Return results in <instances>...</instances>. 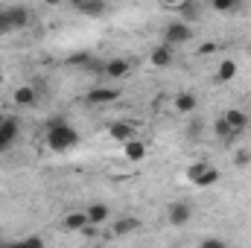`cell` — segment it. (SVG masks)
Returning a JSON list of instances; mask_svg holds the SVG:
<instances>
[{
	"label": "cell",
	"mask_w": 251,
	"mask_h": 248,
	"mask_svg": "<svg viewBox=\"0 0 251 248\" xmlns=\"http://www.w3.org/2000/svg\"><path fill=\"white\" fill-rule=\"evenodd\" d=\"M76 143H79V131L67 123L64 117H53V120L47 123V146H50L53 152H67V149H73Z\"/></svg>",
	"instance_id": "obj_1"
},
{
	"label": "cell",
	"mask_w": 251,
	"mask_h": 248,
	"mask_svg": "<svg viewBox=\"0 0 251 248\" xmlns=\"http://www.w3.org/2000/svg\"><path fill=\"white\" fill-rule=\"evenodd\" d=\"M190 38H193V29H190V24H184V21H176V24H170L164 29V44L167 47H178V44H184Z\"/></svg>",
	"instance_id": "obj_2"
},
{
	"label": "cell",
	"mask_w": 251,
	"mask_h": 248,
	"mask_svg": "<svg viewBox=\"0 0 251 248\" xmlns=\"http://www.w3.org/2000/svg\"><path fill=\"white\" fill-rule=\"evenodd\" d=\"M117 99H120L117 88H91L88 91V102L91 105H108V102H117Z\"/></svg>",
	"instance_id": "obj_3"
},
{
	"label": "cell",
	"mask_w": 251,
	"mask_h": 248,
	"mask_svg": "<svg viewBox=\"0 0 251 248\" xmlns=\"http://www.w3.org/2000/svg\"><path fill=\"white\" fill-rule=\"evenodd\" d=\"M222 117H225V123L231 125V128H234L237 134H243V131L249 128V117H251V114H246V111H240V108H231V111H225Z\"/></svg>",
	"instance_id": "obj_4"
},
{
	"label": "cell",
	"mask_w": 251,
	"mask_h": 248,
	"mask_svg": "<svg viewBox=\"0 0 251 248\" xmlns=\"http://www.w3.org/2000/svg\"><path fill=\"white\" fill-rule=\"evenodd\" d=\"M73 9H76L79 15H88V18H102V15H105V3H102V0H79Z\"/></svg>",
	"instance_id": "obj_5"
},
{
	"label": "cell",
	"mask_w": 251,
	"mask_h": 248,
	"mask_svg": "<svg viewBox=\"0 0 251 248\" xmlns=\"http://www.w3.org/2000/svg\"><path fill=\"white\" fill-rule=\"evenodd\" d=\"M190 222V204L187 201H173L170 204V225H187Z\"/></svg>",
	"instance_id": "obj_6"
},
{
	"label": "cell",
	"mask_w": 251,
	"mask_h": 248,
	"mask_svg": "<svg viewBox=\"0 0 251 248\" xmlns=\"http://www.w3.org/2000/svg\"><path fill=\"white\" fill-rule=\"evenodd\" d=\"M108 134L114 137V140H120V143H128V140H134V125L120 120V123H111L108 125Z\"/></svg>",
	"instance_id": "obj_7"
},
{
	"label": "cell",
	"mask_w": 251,
	"mask_h": 248,
	"mask_svg": "<svg viewBox=\"0 0 251 248\" xmlns=\"http://www.w3.org/2000/svg\"><path fill=\"white\" fill-rule=\"evenodd\" d=\"M6 15H9L12 29H24L29 24V9L26 6H12V9H6Z\"/></svg>",
	"instance_id": "obj_8"
},
{
	"label": "cell",
	"mask_w": 251,
	"mask_h": 248,
	"mask_svg": "<svg viewBox=\"0 0 251 248\" xmlns=\"http://www.w3.org/2000/svg\"><path fill=\"white\" fill-rule=\"evenodd\" d=\"M0 140L6 146H12L18 140V120L15 117H3V123H0Z\"/></svg>",
	"instance_id": "obj_9"
},
{
	"label": "cell",
	"mask_w": 251,
	"mask_h": 248,
	"mask_svg": "<svg viewBox=\"0 0 251 248\" xmlns=\"http://www.w3.org/2000/svg\"><path fill=\"white\" fill-rule=\"evenodd\" d=\"M128 70H131V62H126V59L105 62V76H111V79H123V76H128Z\"/></svg>",
	"instance_id": "obj_10"
},
{
	"label": "cell",
	"mask_w": 251,
	"mask_h": 248,
	"mask_svg": "<svg viewBox=\"0 0 251 248\" xmlns=\"http://www.w3.org/2000/svg\"><path fill=\"white\" fill-rule=\"evenodd\" d=\"M64 228L82 234V231L88 228V216H85V210H73V213H67V216H64Z\"/></svg>",
	"instance_id": "obj_11"
},
{
	"label": "cell",
	"mask_w": 251,
	"mask_h": 248,
	"mask_svg": "<svg viewBox=\"0 0 251 248\" xmlns=\"http://www.w3.org/2000/svg\"><path fill=\"white\" fill-rule=\"evenodd\" d=\"M196 105H199V99H196V94H190V91H181V94L176 97V108H178L181 114H193Z\"/></svg>",
	"instance_id": "obj_12"
},
{
	"label": "cell",
	"mask_w": 251,
	"mask_h": 248,
	"mask_svg": "<svg viewBox=\"0 0 251 248\" xmlns=\"http://www.w3.org/2000/svg\"><path fill=\"white\" fill-rule=\"evenodd\" d=\"M85 216H88V225H102L108 219V204H91Z\"/></svg>",
	"instance_id": "obj_13"
},
{
	"label": "cell",
	"mask_w": 251,
	"mask_h": 248,
	"mask_svg": "<svg viewBox=\"0 0 251 248\" xmlns=\"http://www.w3.org/2000/svg\"><path fill=\"white\" fill-rule=\"evenodd\" d=\"M137 228H140V222H137L134 216H123V219L114 222L111 231H114V237H126V234H131V231H137Z\"/></svg>",
	"instance_id": "obj_14"
},
{
	"label": "cell",
	"mask_w": 251,
	"mask_h": 248,
	"mask_svg": "<svg viewBox=\"0 0 251 248\" xmlns=\"http://www.w3.org/2000/svg\"><path fill=\"white\" fill-rule=\"evenodd\" d=\"M35 99H38V94H35V88H29V85H21V88L15 91V102H18V105H35Z\"/></svg>",
	"instance_id": "obj_15"
},
{
	"label": "cell",
	"mask_w": 251,
	"mask_h": 248,
	"mask_svg": "<svg viewBox=\"0 0 251 248\" xmlns=\"http://www.w3.org/2000/svg\"><path fill=\"white\" fill-rule=\"evenodd\" d=\"M152 64H155V67H167V64H173V47H167V44L155 47V53H152Z\"/></svg>",
	"instance_id": "obj_16"
},
{
	"label": "cell",
	"mask_w": 251,
	"mask_h": 248,
	"mask_svg": "<svg viewBox=\"0 0 251 248\" xmlns=\"http://www.w3.org/2000/svg\"><path fill=\"white\" fill-rule=\"evenodd\" d=\"M123 149H126V158L128 161H143L146 158V146L140 140H128V143H123Z\"/></svg>",
	"instance_id": "obj_17"
},
{
	"label": "cell",
	"mask_w": 251,
	"mask_h": 248,
	"mask_svg": "<svg viewBox=\"0 0 251 248\" xmlns=\"http://www.w3.org/2000/svg\"><path fill=\"white\" fill-rule=\"evenodd\" d=\"M234 76H237V62L225 59V62L219 64V70H216V82H231Z\"/></svg>",
	"instance_id": "obj_18"
},
{
	"label": "cell",
	"mask_w": 251,
	"mask_h": 248,
	"mask_svg": "<svg viewBox=\"0 0 251 248\" xmlns=\"http://www.w3.org/2000/svg\"><path fill=\"white\" fill-rule=\"evenodd\" d=\"M216 181H219V170H213V167H207V170H204V173H201V175H199V178L193 181V184H196V187H201V190H204V187H213Z\"/></svg>",
	"instance_id": "obj_19"
},
{
	"label": "cell",
	"mask_w": 251,
	"mask_h": 248,
	"mask_svg": "<svg viewBox=\"0 0 251 248\" xmlns=\"http://www.w3.org/2000/svg\"><path fill=\"white\" fill-rule=\"evenodd\" d=\"M176 12H181V15H184V24H190V21H196V18H199L201 6H199V3H178V6H176Z\"/></svg>",
	"instance_id": "obj_20"
},
{
	"label": "cell",
	"mask_w": 251,
	"mask_h": 248,
	"mask_svg": "<svg viewBox=\"0 0 251 248\" xmlns=\"http://www.w3.org/2000/svg\"><path fill=\"white\" fill-rule=\"evenodd\" d=\"M213 128H216V134H219L222 140H234V137H237V131H234L231 125L225 123V117H219V120L213 123Z\"/></svg>",
	"instance_id": "obj_21"
},
{
	"label": "cell",
	"mask_w": 251,
	"mask_h": 248,
	"mask_svg": "<svg viewBox=\"0 0 251 248\" xmlns=\"http://www.w3.org/2000/svg\"><path fill=\"white\" fill-rule=\"evenodd\" d=\"M9 248H44V240H41V237H26V240L9 243Z\"/></svg>",
	"instance_id": "obj_22"
},
{
	"label": "cell",
	"mask_w": 251,
	"mask_h": 248,
	"mask_svg": "<svg viewBox=\"0 0 251 248\" xmlns=\"http://www.w3.org/2000/svg\"><path fill=\"white\" fill-rule=\"evenodd\" d=\"M207 167H210L207 161H199V164H193V167L187 170V178H190V181H196V178H199V175H201V173H204Z\"/></svg>",
	"instance_id": "obj_23"
},
{
	"label": "cell",
	"mask_w": 251,
	"mask_h": 248,
	"mask_svg": "<svg viewBox=\"0 0 251 248\" xmlns=\"http://www.w3.org/2000/svg\"><path fill=\"white\" fill-rule=\"evenodd\" d=\"M213 9H216V12H234L237 3H234V0H213Z\"/></svg>",
	"instance_id": "obj_24"
},
{
	"label": "cell",
	"mask_w": 251,
	"mask_h": 248,
	"mask_svg": "<svg viewBox=\"0 0 251 248\" xmlns=\"http://www.w3.org/2000/svg\"><path fill=\"white\" fill-rule=\"evenodd\" d=\"M91 62H94V59H91L88 53H73V56H70V64H79V67H88Z\"/></svg>",
	"instance_id": "obj_25"
},
{
	"label": "cell",
	"mask_w": 251,
	"mask_h": 248,
	"mask_svg": "<svg viewBox=\"0 0 251 248\" xmlns=\"http://www.w3.org/2000/svg\"><path fill=\"white\" fill-rule=\"evenodd\" d=\"M199 248H228V246H225V240H219V237H207V240H201Z\"/></svg>",
	"instance_id": "obj_26"
},
{
	"label": "cell",
	"mask_w": 251,
	"mask_h": 248,
	"mask_svg": "<svg viewBox=\"0 0 251 248\" xmlns=\"http://www.w3.org/2000/svg\"><path fill=\"white\" fill-rule=\"evenodd\" d=\"M0 32H12V24H9V15H6V9L0 12Z\"/></svg>",
	"instance_id": "obj_27"
},
{
	"label": "cell",
	"mask_w": 251,
	"mask_h": 248,
	"mask_svg": "<svg viewBox=\"0 0 251 248\" xmlns=\"http://www.w3.org/2000/svg\"><path fill=\"white\" fill-rule=\"evenodd\" d=\"M199 53H201V56H210V53H216V44H213V41H204V44L199 47Z\"/></svg>",
	"instance_id": "obj_28"
},
{
	"label": "cell",
	"mask_w": 251,
	"mask_h": 248,
	"mask_svg": "<svg viewBox=\"0 0 251 248\" xmlns=\"http://www.w3.org/2000/svg\"><path fill=\"white\" fill-rule=\"evenodd\" d=\"M251 152H237V167H249Z\"/></svg>",
	"instance_id": "obj_29"
},
{
	"label": "cell",
	"mask_w": 251,
	"mask_h": 248,
	"mask_svg": "<svg viewBox=\"0 0 251 248\" xmlns=\"http://www.w3.org/2000/svg\"><path fill=\"white\" fill-rule=\"evenodd\" d=\"M0 248H9V243H6V240H3V243H0Z\"/></svg>",
	"instance_id": "obj_30"
},
{
	"label": "cell",
	"mask_w": 251,
	"mask_h": 248,
	"mask_svg": "<svg viewBox=\"0 0 251 248\" xmlns=\"http://www.w3.org/2000/svg\"><path fill=\"white\" fill-rule=\"evenodd\" d=\"M0 85H3V73H0Z\"/></svg>",
	"instance_id": "obj_31"
},
{
	"label": "cell",
	"mask_w": 251,
	"mask_h": 248,
	"mask_svg": "<svg viewBox=\"0 0 251 248\" xmlns=\"http://www.w3.org/2000/svg\"><path fill=\"white\" fill-rule=\"evenodd\" d=\"M249 128H251V117H249Z\"/></svg>",
	"instance_id": "obj_32"
},
{
	"label": "cell",
	"mask_w": 251,
	"mask_h": 248,
	"mask_svg": "<svg viewBox=\"0 0 251 248\" xmlns=\"http://www.w3.org/2000/svg\"><path fill=\"white\" fill-rule=\"evenodd\" d=\"M0 123H3V117H0Z\"/></svg>",
	"instance_id": "obj_33"
}]
</instances>
